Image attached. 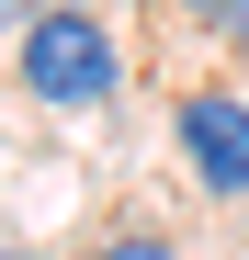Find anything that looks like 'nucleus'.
<instances>
[{
	"mask_svg": "<svg viewBox=\"0 0 249 260\" xmlns=\"http://www.w3.org/2000/svg\"><path fill=\"white\" fill-rule=\"evenodd\" d=\"M23 79H34V102H57V113H91V102H113V34L91 23V12H34L23 23Z\"/></svg>",
	"mask_w": 249,
	"mask_h": 260,
	"instance_id": "f257e3e1",
	"label": "nucleus"
},
{
	"mask_svg": "<svg viewBox=\"0 0 249 260\" xmlns=\"http://www.w3.org/2000/svg\"><path fill=\"white\" fill-rule=\"evenodd\" d=\"M181 158H193L204 192H249V102L193 91V102H181Z\"/></svg>",
	"mask_w": 249,
	"mask_h": 260,
	"instance_id": "f03ea898",
	"label": "nucleus"
},
{
	"mask_svg": "<svg viewBox=\"0 0 249 260\" xmlns=\"http://www.w3.org/2000/svg\"><path fill=\"white\" fill-rule=\"evenodd\" d=\"M181 12L215 34V46H249V0H181Z\"/></svg>",
	"mask_w": 249,
	"mask_h": 260,
	"instance_id": "7ed1b4c3",
	"label": "nucleus"
},
{
	"mask_svg": "<svg viewBox=\"0 0 249 260\" xmlns=\"http://www.w3.org/2000/svg\"><path fill=\"white\" fill-rule=\"evenodd\" d=\"M91 260H170V238H159V226H124V238H102Z\"/></svg>",
	"mask_w": 249,
	"mask_h": 260,
	"instance_id": "20e7f679",
	"label": "nucleus"
}]
</instances>
